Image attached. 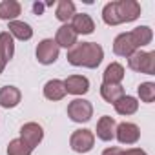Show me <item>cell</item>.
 <instances>
[{"label": "cell", "mask_w": 155, "mask_h": 155, "mask_svg": "<svg viewBox=\"0 0 155 155\" xmlns=\"http://www.w3.org/2000/svg\"><path fill=\"white\" fill-rule=\"evenodd\" d=\"M44 8H46V4L35 2V4H33V13H35V15H42V13H44Z\"/></svg>", "instance_id": "cell-28"}, {"label": "cell", "mask_w": 155, "mask_h": 155, "mask_svg": "<svg viewBox=\"0 0 155 155\" xmlns=\"http://www.w3.org/2000/svg\"><path fill=\"white\" fill-rule=\"evenodd\" d=\"M77 38H79V35H77L73 31V28L69 24H62L58 29H57V35H55V44L58 48H66V49H71L75 44H77Z\"/></svg>", "instance_id": "cell-13"}, {"label": "cell", "mask_w": 155, "mask_h": 155, "mask_svg": "<svg viewBox=\"0 0 155 155\" xmlns=\"http://www.w3.org/2000/svg\"><path fill=\"white\" fill-rule=\"evenodd\" d=\"M69 146L75 153H88L95 146V133L86 128L75 130L69 137Z\"/></svg>", "instance_id": "cell-5"}, {"label": "cell", "mask_w": 155, "mask_h": 155, "mask_svg": "<svg viewBox=\"0 0 155 155\" xmlns=\"http://www.w3.org/2000/svg\"><path fill=\"white\" fill-rule=\"evenodd\" d=\"M130 33H131V37H133V40H135L139 49L148 46V44H151V40H153V31H151L150 26H137Z\"/></svg>", "instance_id": "cell-22"}, {"label": "cell", "mask_w": 155, "mask_h": 155, "mask_svg": "<svg viewBox=\"0 0 155 155\" xmlns=\"http://www.w3.org/2000/svg\"><path fill=\"white\" fill-rule=\"evenodd\" d=\"M4 68H6V60H4V57H2V53H0V75L4 73Z\"/></svg>", "instance_id": "cell-29"}, {"label": "cell", "mask_w": 155, "mask_h": 155, "mask_svg": "<svg viewBox=\"0 0 155 155\" xmlns=\"http://www.w3.org/2000/svg\"><path fill=\"white\" fill-rule=\"evenodd\" d=\"M64 88H66V93L81 97V95H86L90 91V81L84 75H69L64 81Z\"/></svg>", "instance_id": "cell-10"}, {"label": "cell", "mask_w": 155, "mask_h": 155, "mask_svg": "<svg viewBox=\"0 0 155 155\" xmlns=\"http://www.w3.org/2000/svg\"><path fill=\"white\" fill-rule=\"evenodd\" d=\"M75 4L71 2V0H58L57 2V9H55V17L57 20H60L62 24H68L73 15H75Z\"/></svg>", "instance_id": "cell-21"}, {"label": "cell", "mask_w": 155, "mask_h": 155, "mask_svg": "<svg viewBox=\"0 0 155 155\" xmlns=\"http://www.w3.org/2000/svg\"><path fill=\"white\" fill-rule=\"evenodd\" d=\"M140 17V4L135 0H115L102 8V20L108 26L133 22Z\"/></svg>", "instance_id": "cell-2"}, {"label": "cell", "mask_w": 155, "mask_h": 155, "mask_svg": "<svg viewBox=\"0 0 155 155\" xmlns=\"http://www.w3.org/2000/svg\"><path fill=\"white\" fill-rule=\"evenodd\" d=\"M124 95H126V91L120 84H101V97L108 104H115Z\"/></svg>", "instance_id": "cell-20"}, {"label": "cell", "mask_w": 155, "mask_h": 155, "mask_svg": "<svg viewBox=\"0 0 155 155\" xmlns=\"http://www.w3.org/2000/svg\"><path fill=\"white\" fill-rule=\"evenodd\" d=\"M18 139H22L31 150H35L44 139V130L38 122H26L20 128V137Z\"/></svg>", "instance_id": "cell-8"}, {"label": "cell", "mask_w": 155, "mask_h": 155, "mask_svg": "<svg viewBox=\"0 0 155 155\" xmlns=\"http://www.w3.org/2000/svg\"><path fill=\"white\" fill-rule=\"evenodd\" d=\"M137 49H139V48H137V44H135V40H133V37H131L130 31L117 35L115 40H113V53H115L117 57H126V58H128V57H131Z\"/></svg>", "instance_id": "cell-9"}, {"label": "cell", "mask_w": 155, "mask_h": 155, "mask_svg": "<svg viewBox=\"0 0 155 155\" xmlns=\"http://www.w3.org/2000/svg\"><path fill=\"white\" fill-rule=\"evenodd\" d=\"M22 101V93L17 86H2L0 88V106L6 108V110H11V108H17Z\"/></svg>", "instance_id": "cell-12"}, {"label": "cell", "mask_w": 155, "mask_h": 155, "mask_svg": "<svg viewBox=\"0 0 155 155\" xmlns=\"http://www.w3.org/2000/svg\"><path fill=\"white\" fill-rule=\"evenodd\" d=\"M35 55H37V60H38L40 64L49 66V64H55V62L58 60L60 48L55 44V40H53V38H44V40H40V42H38Z\"/></svg>", "instance_id": "cell-6"}, {"label": "cell", "mask_w": 155, "mask_h": 155, "mask_svg": "<svg viewBox=\"0 0 155 155\" xmlns=\"http://www.w3.org/2000/svg\"><path fill=\"white\" fill-rule=\"evenodd\" d=\"M8 33L13 37V38H18V40H31L33 37V28L28 24V22H22V20H13L9 22L8 26Z\"/></svg>", "instance_id": "cell-18"}, {"label": "cell", "mask_w": 155, "mask_h": 155, "mask_svg": "<svg viewBox=\"0 0 155 155\" xmlns=\"http://www.w3.org/2000/svg\"><path fill=\"white\" fill-rule=\"evenodd\" d=\"M113 108H115V111H117L119 115L128 117V115L137 113V110H139V101H137L135 97H131V95H124V97H120V99L113 104Z\"/></svg>", "instance_id": "cell-19"}, {"label": "cell", "mask_w": 155, "mask_h": 155, "mask_svg": "<svg viewBox=\"0 0 155 155\" xmlns=\"http://www.w3.org/2000/svg\"><path fill=\"white\" fill-rule=\"evenodd\" d=\"M44 97L48 101H62L66 97V88H64V81L60 79H51L44 84Z\"/></svg>", "instance_id": "cell-15"}, {"label": "cell", "mask_w": 155, "mask_h": 155, "mask_svg": "<svg viewBox=\"0 0 155 155\" xmlns=\"http://www.w3.org/2000/svg\"><path fill=\"white\" fill-rule=\"evenodd\" d=\"M124 155H148V153L144 150H140V148H130V150L124 151Z\"/></svg>", "instance_id": "cell-27"}, {"label": "cell", "mask_w": 155, "mask_h": 155, "mask_svg": "<svg viewBox=\"0 0 155 155\" xmlns=\"http://www.w3.org/2000/svg\"><path fill=\"white\" fill-rule=\"evenodd\" d=\"M124 79V66L119 62H111L102 73V84H120Z\"/></svg>", "instance_id": "cell-17"}, {"label": "cell", "mask_w": 155, "mask_h": 155, "mask_svg": "<svg viewBox=\"0 0 155 155\" xmlns=\"http://www.w3.org/2000/svg\"><path fill=\"white\" fill-rule=\"evenodd\" d=\"M68 117L73 122H79V124L88 122L93 117V104L90 101H86V99L77 97L68 104Z\"/></svg>", "instance_id": "cell-4"}, {"label": "cell", "mask_w": 155, "mask_h": 155, "mask_svg": "<svg viewBox=\"0 0 155 155\" xmlns=\"http://www.w3.org/2000/svg\"><path fill=\"white\" fill-rule=\"evenodd\" d=\"M33 150L22 140V139H13L8 144V155H31Z\"/></svg>", "instance_id": "cell-25"}, {"label": "cell", "mask_w": 155, "mask_h": 155, "mask_svg": "<svg viewBox=\"0 0 155 155\" xmlns=\"http://www.w3.org/2000/svg\"><path fill=\"white\" fill-rule=\"evenodd\" d=\"M130 69L144 75H155V51H142L137 49L131 57H128Z\"/></svg>", "instance_id": "cell-3"}, {"label": "cell", "mask_w": 155, "mask_h": 155, "mask_svg": "<svg viewBox=\"0 0 155 155\" xmlns=\"http://www.w3.org/2000/svg\"><path fill=\"white\" fill-rule=\"evenodd\" d=\"M115 128H117L115 119L110 115H102L97 122V137L104 142H110L115 139Z\"/></svg>", "instance_id": "cell-14"}, {"label": "cell", "mask_w": 155, "mask_h": 155, "mask_svg": "<svg viewBox=\"0 0 155 155\" xmlns=\"http://www.w3.org/2000/svg\"><path fill=\"white\" fill-rule=\"evenodd\" d=\"M102 155H124V150H120L117 146H111V148H106L102 151Z\"/></svg>", "instance_id": "cell-26"}, {"label": "cell", "mask_w": 155, "mask_h": 155, "mask_svg": "<svg viewBox=\"0 0 155 155\" xmlns=\"http://www.w3.org/2000/svg\"><path fill=\"white\" fill-rule=\"evenodd\" d=\"M69 26L77 35H91L95 31V22L88 13H75Z\"/></svg>", "instance_id": "cell-11"}, {"label": "cell", "mask_w": 155, "mask_h": 155, "mask_svg": "<svg viewBox=\"0 0 155 155\" xmlns=\"http://www.w3.org/2000/svg\"><path fill=\"white\" fill-rule=\"evenodd\" d=\"M137 95H139V99L142 102L151 104L155 101V82H142L137 88Z\"/></svg>", "instance_id": "cell-24"}, {"label": "cell", "mask_w": 155, "mask_h": 155, "mask_svg": "<svg viewBox=\"0 0 155 155\" xmlns=\"http://www.w3.org/2000/svg\"><path fill=\"white\" fill-rule=\"evenodd\" d=\"M0 53H2L6 64L15 57V40H13V37L8 31L0 33Z\"/></svg>", "instance_id": "cell-23"}, {"label": "cell", "mask_w": 155, "mask_h": 155, "mask_svg": "<svg viewBox=\"0 0 155 155\" xmlns=\"http://www.w3.org/2000/svg\"><path fill=\"white\" fill-rule=\"evenodd\" d=\"M104 58V49L97 42H77L68 51V62L75 68H88L95 69L101 66Z\"/></svg>", "instance_id": "cell-1"}, {"label": "cell", "mask_w": 155, "mask_h": 155, "mask_svg": "<svg viewBox=\"0 0 155 155\" xmlns=\"http://www.w3.org/2000/svg\"><path fill=\"white\" fill-rule=\"evenodd\" d=\"M22 13V6L17 0H2L0 2V18L6 22H13L20 17Z\"/></svg>", "instance_id": "cell-16"}, {"label": "cell", "mask_w": 155, "mask_h": 155, "mask_svg": "<svg viewBox=\"0 0 155 155\" xmlns=\"http://www.w3.org/2000/svg\"><path fill=\"white\" fill-rule=\"evenodd\" d=\"M115 139H117L120 144L131 146V144L139 142V139H140V130H139V126L133 124V122H120V124H117V128H115Z\"/></svg>", "instance_id": "cell-7"}]
</instances>
